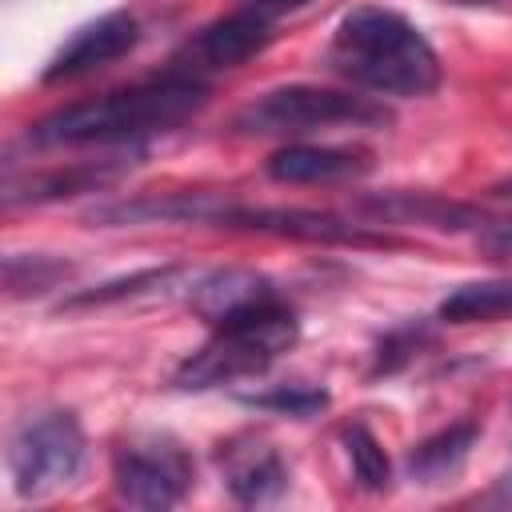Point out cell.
<instances>
[{"mask_svg":"<svg viewBox=\"0 0 512 512\" xmlns=\"http://www.w3.org/2000/svg\"><path fill=\"white\" fill-rule=\"evenodd\" d=\"M212 88L204 76L168 68L152 80L64 104L28 128V144L36 148H76V144H140L144 136H164L188 124Z\"/></svg>","mask_w":512,"mask_h":512,"instance_id":"obj_1","label":"cell"},{"mask_svg":"<svg viewBox=\"0 0 512 512\" xmlns=\"http://www.w3.org/2000/svg\"><path fill=\"white\" fill-rule=\"evenodd\" d=\"M328 68L376 96H428L440 84V56L428 36L392 8H352L328 44Z\"/></svg>","mask_w":512,"mask_h":512,"instance_id":"obj_2","label":"cell"},{"mask_svg":"<svg viewBox=\"0 0 512 512\" xmlns=\"http://www.w3.org/2000/svg\"><path fill=\"white\" fill-rule=\"evenodd\" d=\"M296 340H300V320L276 296L268 304H256V308L216 324L212 336L188 360H180L172 384L180 392H204L216 384H232L240 376H256L276 356H284Z\"/></svg>","mask_w":512,"mask_h":512,"instance_id":"obj_3","label":"cell"},{"mask_svg":"<svg viewBox=\"0 0 512 512\" xmlns=\"http://www.w3.org/2000/svg\"><path fill=\"white\" fill-rule=\"evenodd\" d=\"M392 112L376 96L320 88V84H284L256 100H248L232 116V132L240 136H304L316 128H380Z\"/></svg>","mask_w":512,"mask_h":512,"instance_id":"obj_4","label":"cell"},{"mask_svg":"<svg viewBox=\"0 0 512 512\" xmlns=\"http://www.w3.org/2000/svg\"><path fill=\"white\" fill-rule=\"evenodd\" d=\"M84 428L72 412H40L8 436V472L20 496H48L84 468Z\"/></svg>","mask_w":512,"mask_h":512,"instance_id":"obj_5","label":"cell"},{"mask_svg":"<svg viewBox=\"0 0 512 512\" xmlns=\"http://www.w3.org/2000/svg\"><path fill=\"white\" fill-rule=\"evenodd\" d=\"M192 456L164 432L132 436L112 456V484L132 508H176L192 492Z\"/></svg>","mask_w":512,"mask_h":512,"instance_id":"obj_6","label":"cell"},{"mask_svg":"<svg viewBox=\"0 0 512 512\" xmlns=\"http://www.w3.org/2000/svg\"><path fill=\"white\" fill-rule=\"evenodd\" d=\"M216 228L232 232H268V236H288V240H308V244H352V248H388L392 236L372 232L368 224H348L332 212L316 208H256L228 200L220 212Z\"/></svg>","mask_w":512,"mask_h":512,"instance_id":"obj_7","label":"cell"},{"mask_svg":"<svg viewBox=\"0 0 512 512\" xmlns=\"http://www.w3.org/2000/svg\"><path fill=\"white\" fill-rule=\"evenodd\" d=\"M272 36H276V16L248 0V4H240L236 12H228V16L212 20V24H204V28L184 44V52L172 60V68L192 72V76L228 72V68H240L244 60H252L256 52H264Z\"/></svg>","mask_w":512,"mask_h":512,"instance_id":"obj_8","label":"cell"},{"mask_svg":"<svg viewBox=\"0 0 512 512\" xmlns=\"http://www.w3.org/2000/svg\"><path fill=\"white\" fill-rule=\"evenodd\" d=\"M140 44V24L128 12H104L96 20H88L84 28H76L60 52L48 60L44 68V84H68L80 76H92L108 64H116L120 56H128Z\"/></svg>","mask_w":512,"mask_h":512,"instance_id":"obj_9","label":"cell"},{"mask_svg":"<svg viewBox=\"0 0 512 512\" xmlns=\"http://www.w3.org/2000/svg\"><path fill=\"white\" fill-rule=\"evenodd\" d=\"M216 464L224 472V484L236 504L244 508H264L276 504L288 492V464L272 448V440L256 432H240L216 448Z\"/></svg>","mask_w":512,"mask_h":512,"instance_id":"obj_10","label":"cell"},{"mask_svg":"<svg viewBox=\"0 0 512 512\" xmlns=\"http://www.w3.org/2000/svg\"><path fill=\"white\" fill-rule=\"evenodd\" d=\"M224 208H228V196H216V192H164V196H132V200L96 204L84 220L88 224H104V228H120V224H168V220L216 224Z\"/></svg>","mask_w":512,"mask_h":512,"instance_id":"obj_11","label":"cell"},{"mask_svg":"<svg viewBox=\"0 0 512 512\" xmlns=\"http://www.w3.org/2000/svg\"><path fill=\"white\" fill-rule=\"evenodd\" d=\"M184 300L200 320H208L216 328L256 304L276 300V288L268 276H260L252 268H212V272L192 276V284L184 288Z\"/></svg>","mask_w":512,"mask_h":512,"instance_id":"obj_12","label":"cell"},{"mask_svg":"<svg viewBox=\"0 0 512 512\" xmlns=\"http://www.w3.org/2000/svg\"><path fill=\"white\" fill-rule=\"evenodd\" d=\"M264 172L280 184H340L372 172V152L340 144H288L268 156Z\"/></svg>","mask_w":512,"mask_h":512,"instance_id":"obj_13","label":"cell"},{"mask_svg":"<svg viewBox=\"0 0 512 512\" xmlns=\"http://www.w3.org/2000/svg\"><path fill=\"white\" fill-rule=\"evenodd\" d=\"M132 168V160H84V164H68V168H52V172H32L24 180L4 184V204L20 208V204H52V200H68L80 192H100L108 184H116L124 172Z\"/></svg>","mask_w":512,"mask_h":512,"instance_id":"obj_14","label":"cell"},{"mask_svg":"<svg viewBox=\"0 0 512 512\" xmlns=\"http://www.w3.org/2000/svg\"><path fill=\"white\" fill-rule=\"evenodd\" d=\"M360 212L376 216L380 224H420L440 232H464L484 224V212L464 200H444L436 192H376L356 204Z\"/></svg>","mask_w":512,"mask_h":512,"instance_id":"obj_15","label":"cell"},{"mask_svg":"<svg viewBox=\"0 0 512 512\" xmlns=\"http://www.w3.org/2000/svg\"><path fill=\"white\" fill-rule=\"evenodd\" d=\"M476 436H480V424L476 420H460V424L440 428L436 436L420 440L408 452V476L416 484H444V480H452L464 468Z\"/></svg>","mask_w":512,"mask_h":512,"instance_id":"obj_16","label":"cell"},{"mask_svg":"<svg viewBox=\"0 0 512 512\" xmlns=\"http://www.w3.org/2000/svg\"><path fill=\"white\" fill-rule=\"evenodd\" d=\"M196 272H188L184 264H160V268H140L132 276H116V280H104L96 288H84V292H72L64 296L60 308H100V304H116V300H132V296H152V292H172V288H188Z\"/></svg>","mask_w":512,"mask_h":512,"instance_id":"obj_17","label":"cell"},{"mask_svg":"<svg viewBox=\"0 0 512 512\" xmlns=\"http://www.w3.org/2000/svg\"><path fill=\"white\" fill-rule=\"evenodd\" d=\"M444 324H496L512 320V276L508 280H472L452 288L436 312Z\"/></svg>","mask_w":512,"mask_h":512,"instance_id":"obj_18","label":"cell"},{"mask_svg":"<svg viewBox=\"0 0 512 512\" xmlns=\"http://www.w3.org/2000/svg\"><path fill=\"white\" fill-rule=\"evenodd\" d=\"M76 272L72 260L64 256H48V252H12L4 260V296L8 300H28V296H44L60 284H68Z\"/></svg>","mask_w":512,"mask_h":512,"instance_id":"obj_19","label":"cell"},{"mask_svg":"<svg viewBox=\"0 0 512 512\" xmlns=\"http://www.w3.org/2000/svg\"><path fill=\"white\" fill-rule=\"evenodd\" d=\"M340 440H344V452H348V464H352L356 484L364 492H388L392 488V460L380 448V440L364 424H348L340 432Z\"/></svg>","mask_w":512,"mask_h":512,"instance_id":"obj_20","label":"cell"},{"mask_svg":"<svg viewBox=\"0 0 512 512\" xmlns=\"http://www.w3.org/2000/svg\"><path fill=\"white\" fill-rule=\"evenodd\" d=\"M428 340H432V328L428 324H400V328L384 332V340L376 344V356H372V376L400 372L404 364H412L420 356V348Z\"/></svg>","mask_w":512,"mask_h":512,"instance_id":"obj_21","label":"cell"},{"mask_svg":"<svg viewBox=\"0 0 512 512\" xmlns=\"http://www.w3.org/2000/svg\"><path fill=\"white\" fill-rule=\"evenodd\" d=\"M244 404L304 420V416H316L320 408H328V392H324V388H312V384H280V388H272V392L244 396Z\"/></svg>","mask_w":512,"mask_h":512,"instance_id":"obj_22","label":"cell"},{"mask_svg":"<svg viewBox=\"0 0 512 512\" xmlns=\"http://www.w3.org/2000/svg\"><path fill=\"white\" fill-rule=\"evenodd\" d=\"M484 248H492V252L508 256V252H512V220H500V224H492V228L484 232Z\"/></svg>","mask_w":512,"mask_h":512,"instance_id":"obj_23","label":"cell"},{"mask_svg":"<svg viewBox=\"0 0 512 512\" xmlns=\"http://www.w3.org/2000/svg\"><path fill=\"white\" fill-rule=\"evenodd\" d=\"M492 500H496V504H512V472L496 480V488H492Z\"/></svg>","mask_w":512,"mask_h":512,"instance_id":"obj_24","label":"cell"},{"mask_svg":"<svg viewBox=\"0 0 512 512\" xmlns=\"http://www.w3.org/2000/svg\"><path fill=\"white\" fill-rule=\"evenodd\" d=\"M496 192H500V196H512V180H508V184H500Z\"/></svg>","mask_w":512,"mask_h":512,"instance_id":"obj_25","label":"cell"}]
</instances>
